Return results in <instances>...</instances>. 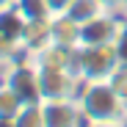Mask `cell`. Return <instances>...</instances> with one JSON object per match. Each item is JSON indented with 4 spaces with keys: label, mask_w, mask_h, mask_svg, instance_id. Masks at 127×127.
<instances>
[{
    "label": "cell",
    "mask_w": 127,
    "mask_h": 127,
    "mask_svg": "<svg viewBox=\"0 0 127 127\" xmlns=\"http://www.w3.org/2000/svg\"><path fill=\"white\" fill-rule=\"evenodd\" d=\"M86 127H127V122H86Z\"/></svg>",
    "instance_id": "obj_16"
},
{
    "label": "cell",
    "mask_w": 127,
    "mask_h": 127,
    "mask_svg": "<svg viewBox=\"0 0 127 127\" xmlns=\"http://www.w3.org/2000/svg\"><path fill=\"white\" fill-rule=\"evenodd\" d=\"M39 77H41V99L77 97L83 83L72 66H39Z\"/></svg>",
    "instance_id": "obj_5"
},
{
    "label": "cell",
    "mask_w": 127,
    "mask_h": 127,
    "mask_svg": "<svg viewBox=\"0 0 127 127\" xmlns=\"http://www.w3.org/2000/svg\"><path fill=\"white\" fill-rule=\"evenodd\" d=\"M0 127H17V122L11 116H0Z\"/></svg>",
    "instance_id": "obj_17"
},
{
    "label": "cell",
    "mask_w": 127,
    "mask_h": 127,
    "mask_svg": "<svg viewBox=\"0 0 127 127\" xmlns=\"http://www.w3.org/2000/svg\"><path fill=\"white\" fill-rule=\"evenodd\" d=\"M124 25L122 11H102L99 17L80 25V44L77 47H99V44H116L119 31Z\"/></svg>",
    "instance_id": "obj_4"
},
{
    "label": "cell",
    "mask_w": 127,
    "mask_h": 127,
    "mask_svg": "<svg viewBox=\"0 0 127 127\" xmlns=\"http://www.w3.org/2000/svg\"><path fill=\"white\" fill-rule=\"evenodd\" d=\"M108 83L113 86V91L122 97V102L127 105V64H119V66L111 72V77H108Z\"/></svg>",
    "instance_id": "obj_12"
},
{
    "label": "cell",
    "mask_w": 127,
    "mask_h": 127,
    "mask_svg": "<svg viewBox=\"0 0 127 127\" xmlns=\"http://www.w3.org/2000/svg\"><path fill=\"white\" fill-rule=\"evenodd\" d=\"M102 11H108L99 0H72V6L66 8V17H72L77 25H83V22H89V19H94V17H99Z\"/></svg>",
    "instance_id": "obj_8"
},
{
    "label": "cell",
    "mask_w": 127,
    "mask_h": 127,
    "mask_svg": "<svg viewBox=\"0 0 127 127\" xmlns=\"http://www.w3.org/2000/svg\"><path fill=\"white\" fill-rule=\"evenodd\" d=\"M99 3L108 8V11H124V6H127V0H99Z\"/></svg>",
    "instance_id": "obj_15"
},
{
    "label": "cell",
    "mask_w": 127,
    "mask_h": 127,
    "mask_svg": "<svg viewBox=\"0 0 127 127\" xmlns=\"http://www.w3.org/2000/svg\"><path fill=\"white\" fill-rule=\"evenodd\" d=\"M116 55H119V64H127V19H124V25L119 31V39H116Z\"/></svg>",
    "instance_id": "obj_13"
},
{
    "label": "cell",
    "mask_w": 127,
    "mask_h": 127,
    "mask_svg": "<svg viewBox=\"0 0 127 127\" xmlns=\"http://www.w3.org/2000/svg\"><path fill=\"white\" fill-rule=\"evenodd\" d=\"M8 86L19 94L22 102H41V77H39V64L31 55H17L8 64L6 80Z\"/></svg>",
    "instance_id": "obj_3"
},
{
    "label": "cell",
    "mask_w": 127,
    "mask_h": 127,
    "mask_svg": "<svg viewBox=\"0 0 127 127\" xmlns=\"http://www.w3.org/2000/svg\"><path fill=\"white\" fill-rule=\"evenodd\" d=\"M44 3H47L50 14H53V17H58V14H66V8L72 6V0H44Z\"/></svg>",
    "instance_id": "obj_14"
},
{
    "label": "cell",
    "mask_w": 127,
    "mask_h": 127,
    "mask_svg": "<svg viewBox=\"0 0 127 127\" xmlns=\"http://www.w3.org/2000/svg\"><path fill=\"white\" fill-rule=\"evenodd\" d=\"M22 99H19V94L8 86V83H0V116H17L19 108H22Z\"/></svg>",
    "instance_id": "obj_10"
},
{
    "label": "cell",
    "mask_w": 127,
    "mask_h": 127,
    "mask_svg": "<svg viewBox=\"0 0 127 127\" xmlns=\"http://www.w3.org/2000/svg\"><path fill=\"white\" fill-rule=\"evenodd\" d=\"M77 102L86 122H127V105L108 80H83Z\"/></svg>",
    "instance_id": "obj_1"
},
{
    "label": "cell",
    "mask_w": 127,
    "mask_h": 127,
    "mask_svg": "<svg viewBox=\"0 0 127 127\" xmlns=\"http://www.w3.org/2000/svg\"><path fill=\"white\" fill-rule=\"evenodd\" d=\"M14 6L22 11L25 19H53L44 0H14Z\"/></svg>",
    "instance_id": "obj_11"
},
{
    "label": "cell",
    "mask_w": 127,
    "mask_h": 127,
    "mask_svg": "<svg viewBox=\"0 0 127 127\" xmlns=\"http://www.w3.org/2000/svg\"><path fill=\"white\" fill-rule=\"evenodd\" d=\"M50 39L55 44H64V47H77L80 44V25L75 22L72 17L66 14H58L50 19Z\"/></svg>",
    "instance_id": "obj_7"
},
{
    "label": "cell",
    "mask_w": 127,
    "mask_h": 127,
    "mask_svg": "<svg viewBox=\"0 0 127 127\" xmlns=\"http://www.w3.org/2000/svg\"><path fill=\"white\" fill-rule=\"evenodd\" d=\"M41 111H44V127H86V116L77 97L41 99Z\"/></svg>",
    "instance_id": "obj_6"
},
{
    "label": "cell",
    "mask_w": 127,
    "mask_h": 127,
    "mask_svg": "<svg viewBox=\"0 0 127 127\" xmlns=\"http://www.w3.org/2000/svg\"><path fill=\"white\" fill-rule=\"evenodd\" d=\"M119 66V55L113 44L99 47H75L72 69L80 80H108L111 72Z\"/></svg>",
    "instance_id": "obj_2"
},
{
    "label": "cell",
    "mask_w": 127,
    "mask_h": 127,
    "mask_svg": "<svg viewBox=\"0 0 127 127\" xmlns=\"http://www.w3.org/2000/svg\"><path fill=\"white\" fill-rule=\"evenodd\" d=\"M17 127H44V111H41V102H25L19 113L14 116Z\"/></svg>",
    "instance_id": "obj_9"
},
{
    "label": "cell",
    "mask_w": 127,
    "mask_h": 127,
    "mask_svg": "<svg viewBox=\"0 0 127 127\" xmlns=\"http://www.w3.org/2000/svg\"><path fill=\"white\" fill-rule=\"evenodd\" d=\"M122 14H124V19H127V6H124V11H122Z\"/></svg>",
    "instance_id": "obj_18"
}]
</instances>
